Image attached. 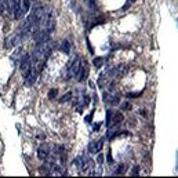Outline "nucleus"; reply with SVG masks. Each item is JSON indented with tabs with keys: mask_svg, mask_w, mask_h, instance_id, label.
Segmentation results:
<instances>
[{
	"mask_svg": "<svg viewBox=\"0 0 178 178\" xmlns=\"http://www.w3.org/2000/svg\"><path fill=\"white\" fill-rule=\"evenodd\" d=\"M51 50H53V44L50 40H44L38 43V46L35 47V50L32 51L31 57V70L28 73V76L24 79L28 86H32L36 82L38 76L40 75V72L43 70L47 59L51 55Z\"/></svg>",
	"mask_w": 178,
	"mask_h": 178,
	"instance_id": "obj_1",
	"label": "nucleus"
},
{
	"mask_svg": "<svg viewBox=\"0 0 178 178\" xmlns=\"http://www.w3.org/2000/svg\"><path fill=\"white\" fill-rule=\"evenodd\" d=\"M80 61H82V58L79 57V55H75V57L66 64V68H65V76H64L65 80H69V79L76 76L77 70H79V66H80Z\"/></svg>",
	"mask_w": 178,
	"mask_h": 178,
	"instance_id": "obj_2",
	"label": "nucleus"
},
{
	"mask_svg": "<svg viewBox=\"0 0 178 178\" xmlns=\"http://www.w3.org/2000/svg\"><path fill=\"white\" fill-rule=\"evenodd\" d=\"M87 73H89V68H87V62L82 59L80 61V66H79V70H77L76 73V80L77 82H84L86 80V77H87Z\"/></svg>",
	"mask_w": 178,
	"mask_h": 178,
	"instance_id": "obj_3",
	"label": "nucleus"
},
{
	"mask_svg": "<svg viewBox=\"0 0 178 178\" xmlns=\"http://www.w3.org/2000/svg\"><path fill=\"white\" fill-rule=\"evenodd\" d=\"M53 149V146L50 145H47V144H43V145H40L39 146V149H38V156H39V159L40 160H43V162H46L47 160V158L51 155V151Z\"/></svg>",
	"mask_w": 178,
	"mask_h": 178,
	"instance_id": "obj_4",
	"label": "nucleus"
},
{
	"mask_svg": "<svg viewBox=\"0 0 178 178\" xmlns=\"http://www.w3.org/2000/svg\"><path fill=\"white\" fill-rule=\"evenodd\" d=\"M94 167H95V164H94V162H93V160H91V159H86V158H84V160H83V164H82V167H80V171H82L83 174H87V175H93Z\"/></svg>",
	"mask_w": 178,
	"mask_h": 178,
	"instance_id": "obj_5",
	"label": "nucleus"
},
{
	"mask_svg": "<svg viewBox=\"0 0 178 178\" xmlns=\"http://www.w3.org/2000/svg\"><path fill=\"white\" fill-rule=\"evenodd\" d=\"M21 0H11V6H13V17L15 19L22 18V7H21Z\"/></svg>",
	"mask_w": 178,
	"mask_h": 178,
	"instance_id": "obj_6",
	"label": "nucleus"
},
{
	"mask_svg": "<svg viewBox=\"0 0 178 178\" xmlns=\"http://www.w3.org/2000/svg\"><path fill=\"white\" fill-rule=\"evenodd\" d=\"M89 101H90L89 95H84V94H82V95L76 97V101H75V108H76L79 112H82L83 108L89 104Z\"/></svg>",
	"mask_w": 178,
	"mask_h": 178,
	"instance_id": "obj_7",
	"label": "nucleus"
},
{
	"mask_svg": "<svg viewBox=\"0 0 178 178\" xmlns=\"http://www.w3.org/2000/svg\"><path fill=\"white\" fill-rule=\"evenodd\" d=\"M101 148H102V141H93L89 145V152L95 155V153H100Z\"/></svg>",
	"mask_w": 178,
	"mask_h": 178,
	"instance_id": "obj_8",
	"label": "nucleus"
},
{
	"mask_svg": "<svg viewBox=\"0 0 178 178\" xmlns=\"http://www.w3.org/2000/svg\"><path fill=\"white\" fill-rule=\"evenodd\" d=\"M61 51L65 53V54H69L70 53V43L68 40H64V42L61 43Z\"/></svg>",
	"mask_w": 178,
	"mask_h": 178,
	"instance_id": "obj_9",
	"label": "nucleus"
},
{
	"mask_svg": "<svg viewBox=\"0 0 178 178\" xmlns=\"http://www.w3.org/2000/svg\"><path fill=\"white\" fill-rule=\"evenodd\" d=\"M105 62V59L104 58H94V65H95L97 68H100V66H102V64Z\"/></svg>",
	"mask_w": 178,
	"mask_h": 178,
	"instance_id": "obj_10",
	"label": "nucleus"
},
{
	"mask_svg": "<svg viewBox=\"0 0 178 178\" xmlns=\"http://www.w3.org/2000/svg\"><path fill=\"white\" fill-rule=\"evenodd\" d=\"M70 98H72V93H66V94L61 98V102H68Z\"/></svg>",
	"mask_w": 178,
	"mask_h": 178,
	"instance_id": "obj_11",
	"label": "nucleus"
},
{
	"mask_svg": "<svg viewBox=\"0 0 178 178\" xmlns=\"http://www.w3.org/2000/svg\"><path fill=\"white\" fill-rule=\"evenodd\" d=\"M57 90L55 89H53V90H50V91H48V98H51V100H53V98H55V97H57Z\"/></svg>",
	"mask_w": 178,
	"mask_h": 178,
	"instance_id": "obj_12",
	"label": "nucleus"
},
{
	"mask_svg": "<svg viewBox=\"0 0 178 178\" xmlns=\"http://www.w3.org/2000/svg\"><path fill=\"white\" fill-rule=\"evenodd\" d=\"M90 8H95V0H84Z\"/></svg>",
	"mask_w": 178,
	"mask_h": 178,
	"instance_id": "obj_13",
	"label": "nucleus"
},
{
	"mask_svg": "<svg viewBox=\"0 0 178 178\" xmlns=\"http://www.w3.org/2000/svg\"><path fill=\"white\" fill-rule=\"evenodd\" d=\"M126 170V166L124 164H121V166H119L117 168H116V171H115V174H120V173H123Z\"/></svg>",
	"mask_w": 178,
	"mask_h": 178,
	"instance_id": "obj_14",
	"label": "nucleus"
},
{
	"mask_svg": "<svg viewBox=\"0 0 178 178\" xmlns=\"http://www.w3.org/2000/svg\"><path fill=\"white\" fill-rule=\"evenodd\" d=\"M93 115H94V112H91V113H90L89 116H86V121H87V123H91V119H93Z\"/></svg>",
	"mask_w": 178,
	"mask_h": 178,
	"instance_id": "obj_15",
	"label": "nucleus"
},
{
	"mask_svg": "<svg viewBox=\"0 0 178 178\" xmlns=\"http://www.w3.org/2000/svg\"><path fill=\"white\" fill-rule=\"evenodd\" d=\"M121 108L124 109V110H127V109L130 108V104H128V102H123V104H121Z\"/></svg>",
	"mask_w": 178,
	"mask_h": 178,
	"instance_id": "obj_16",
	"label": "nucleus"
},
{
	"mask_svg": "<svg viewBox=\"0 0 178 178\" xmlns=\"http://www.w3.org/2000/svg\"><path fill=\"white\" fill-rule=\"evenodd\" d=\"M138 171H140V168H138V167H134V168H133V174H135V175L138 174Z\"/></svg>",
	"mask_w": 178,
	"mask_h": 178,
	"instance_id": "obj_17",
	"label": "nucleus"
},
{
	"mask_svg": "<svg viewBox=\"0 0 178 178\" xmlns=\"http://www.w3.org/2000/svg\"><path fill=\"white\" fill-rule=\"evenodd\" d=\"M98 128H100V123H98V124H94V130H98Z\"/></svg>",
	"mask_w": 178,
	"mask_h": 178,
	"instance_id": "obj_18",
	"label": "nucleus"
},
{
	"mask_svg": "<svg viewBox=\"0 0 178 178\" xmlns=\"http://www.w3.org/2000/svg\"><path fill=\"white\" fill-rule=\"evenodd\" d=\"M1 1H3V0H0V13H1V10H3V8H1Z\"/></svg>",
	"mask_w": 178,
	"mask_h": 178,
	"instance_id": "obj_19",
	"label": "nucleus"
}]
</instances>
